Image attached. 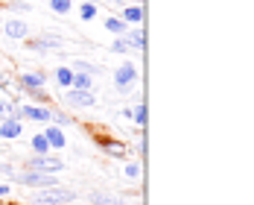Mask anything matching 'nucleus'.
<instances>
[{"instance_id":"obj_1","label":"nucleus","mask_w":254,"mask_h":205,"mask_svg":"<svg viewBox=\"0 0 254 205\" xmlns=\"http://www.w3.org/2000/svg\"><path fill=\"white\" fill-rule=\"evenodd\" d=\"M76 200V191L67 188H41V194L32 200V205H64Z\"/></svg>"},{"instance_id":"obj_2","label":"nucleus","mask_w":254,"mask_h":205,"mask_svg":"<svg viewBox=\"0 0 254 205\" xmlns=\"http://www.w3.org/2000/svg\"><path fill=\"white\" fill-rule=\"evenodd\" d=\"M12 179L24 188H56V173H38V170H24L12 173Z\"/></svg>"},{"instance_id":"obj_3","label":"nucleus","mask_w":254,"mask_h":205,"mask_svg":"<svg viewBox=\"0 0 254 205\" xmlns=\"http://www.w3.org/2000/svg\"><path fill=\"white\" fill-rule=\"evenodd\" d=\"M26 170H38V173H59L64 170V161L56 158V155H47V153H38L32 158H26Z\"/></svg>"},{"instance_id":"obj_4","label":"nucleus","mask_w":254,"mask_h":205,"mask_svg":"<svg viewBox=\"0 0 254 205\" xmlns=\"http://www.w3.org/2000/svg\"><path fill=\"white\" fill-rule=\"evenodd\" d=\"M134 79H137V68H134L131 62H123V65L114 71V85H117L120 94H128V88H131Z\"/></svg>"},{"instance_id":"obj_5","label":"nucleus","mask_w":254,"mask_h":205,"mask_svg":"<svg viewBox=\"0 0 254 205\" xmlns=\"http://www.w3.org/2000/svg\"><path fill=\"white\" fill-rule=\"evenodd\" d=\"M64 102H67L70 108H91V105H97V97H94V91L70 88V91L64 94Z\"/></svg>"},{"instance_id":"obj_6","label":"nucleus","mask_w":254,"mask_h":205,"mask_svg":"<svg viewBox=\"0 0 254 205\" xmlns=\"http://www.w3.org/2000/svg\"><path fill=\"white\" fill-rule=\"evenodd\" d=\"M24 44L29 50L47 53V50H59L62 47V38L59 35H41V38H24Z\"/></svg>"},{"instance_id":"obj_7","label":"nucleus","mask_w":254,"mask_h":205,"mask_svg":"<svg viewBox=\"0 0 254 205\" xmlns=\"http://www.w3.org/2000/svg\"><path fill=\"white\" fill-rule=\"evenodd\" d=\"M97 144H100L102 150L111 155V158H126V155H128V147L123 144V141H114V138H100V135H97Z\"/></svg>"},{"instance_id":"obj_8","label":"nucleus","mask_w":254,"mask_h":205,"mask_svg":"<svg viewBox=\"0 0 254 205\" xmlns=\"http://www.w3.org/2000/svg\"><path fill=\"white\" fill-rule=\"evenodd\" d=\"M44 74H21V77H18V88H21V91H32V88H41V85H44Z\"/></svg>"},{"instance_id":"obj_9","label":"nucleus","mask_w":254,"mask_h":205,"mask_svg":"<svg viewBox=\"0 0 254 205\" xmlns=\"http://www.w3.org/2000/svg\"><path fill=\"white\" fill-rule=\"evenodd\" d=\"M44 138H47V144H50V150H62L67 141H64V132L62 126H47L44 129Z\"/></svg>"},{"instance_id":"obj_10","label":"nucleus","mask_w":254,"mask_h":205,"mask_svg":"<svg viewBox=\"0 0 254 205\" xmlns=\"http://www.w3.org/2000/svg\"><path fill=\"white\" fill-rule=\"evenodd\" d=\"M3 32H6L9 38H26V35H29V26H26L24 21H6V24H3Z\"/></svg>"},{"instance_id":"obj_11","label":"nucleus","mask_w":254,"mask_h":205,"mask_svg":"<svg viewBox=\"0 0 254 205\" xmlns=\"http://www.w3.org/2000/svg\"><path fill=\"white\" fill-rule=\"evenodd\" d=\"M21 135V120H12V117H6L3 123H0V138H6V141H15Z\"/></svg>"},{"instance_id":"obj_12","label":"nucleus","mask_w":254,"mask_h":205,"mask_svg":"<svg viewBox=\"0 0 254 205\" xmlns=\"http://www.w3.org/2000/svg\"><path fill=\"white\" fill-rule=\"evenodd\" d=\"M24 111V117H29V120H50V108H41V105H26V108H21Z\"/></svg>"},{"instance_id":"obj_13","label":"nucleus","mask_w":254,"mask_h":205,"mask_svg":"<svg viewBox=\"0 0 254 205\" xmlns=\"http://www.w3.org/2000/svg\"><path fill=\"white\" fill-rule=\"evenodd\" d=\"M123 38L128 41V47H134V50H143V47H146V35H143L140 29H134V32H126Z\"/></svg>"},{"instance_id":"obj_14","label":"nucleus","mask_w":254,"mask_h":205,"mask_svg":"<svg viewBox=\"0 0 254 205\" xmlns=\"http://www.w3.org/2000/svg\"><path fill=\"white\" fill-rule=\"evenodd\" d=\"M73 88H82V91H94V79L88 77V74H79L73 71V82H70Z\"/></svg>"},{"instance_id":"obj_15","label":"nucleus","mask_w":254,"mask_h":205,"mask_svg":"<svg viewBox=\"0 0 254 205\" xmlns=\"http://www.w3.org/2000/svg\"><path fill=\"white\" fill-rule=\"evenodd\" d=\"M123 21H126V24H140V21H143V9H140V6H126V9H123Z\"/></svg>"},{"instance_id":"obj_16","label":"nucleus","mask_w":254,"mask_h":205,"mask_svg":"<svg viewBox=\"0 0 254 205\" xmlns=\"http://www.w3.org/2000/svg\"><path fill=\"white\" fill-rule=\"evenodd\" d=\"M88 200H91V205H128L123 200H117V197H105V194H91Z\"/></svg>"},{"instance_id":"obj_17","label":"nucleus","mask_w":254,"mask_h":205,"mask_svg":"<svg viewBox=\"0 0 254 205\" xmlns=\"http://www.w3.org/2000/svg\"><path fill=\"white\" fill-rule=\"evenodd\" d=\"M105 29L114 32V35H126V21H123V18H108V21H105Z\"/></svg>"},{"instance_id":"obj_18","label":"nucleus","mask_w":254,"mask_h":205,"mask_svg":"<svg viewBox=\"0 0 254 205\" xmlns=\"http://www.w3.org/2000/svg\"><path fill=\"white\" fill-rule=\"evenodd\" d=\"M56 79H59V85H70L73 82V71L70 68H56Z\"/></svg>"},{"instance_id":"obj_19","label":"nucleus","mask_w":254,"mask_h":205,"mask_svg":"<svg viewBox=\"0 0 254 205\" xmlns=\"http://www.w3.org/2000/svg\"><path fill=\"white\" fill-rule=\"evenodd\" d=\"M73 71H79V74H88V77H94V74H100L102 68L91 65V62H76V68H73Z\"/></svg>"},{"instance_id":"obj_20","label":"nucleus","mask_w":254,"mask_h":205,"mask_svg":"<svg viewBox=\"0 0 254 205\" xmlns=\"http://www.w3.org/2000/svg\"><path fill=\"white\" fill-rule=\"evenodd\" d=\"M32 150H35V153H50L47 138H44V135H35V138H32Z\"/></svg>"},{"instance_id":"obj_21","label":"nucleus","mask_w":254,"mask_h":205,"mask_svg":"<svg viewBox=\"0 0 254 205\" xmlns=\"http://www.w3.org/2000/svg\"><path fill=\"white\" fill-rule=\"evenodd\" d=\"M79 15H82V21H94V15H97V6H94V3H82Z\"/></svg>"},{"instance_id":"obj_22","label":"nucleus","mask_w":254,"mask_h":205,"mask_svg":"<svg viewBox=\"0 0 254 205\" xmlns=\"http://www.w3.org/2000/svg\"><path fill=\"white\" fill-rule=\"evenodd\" d=\"M131 117L137 120V126H143V123H146V105H143V102L134 105V108H131Z\"/></svg>"},{"instance_id":"obj_23","label":"nucleus","mask_w":254,"mask_h":205,"mask_svg":"<svg viewBox=\"0 0 254 205\" xmlns=\"http://www.w3.org/2000/svg\"><path fill=\"white\" fill-rule=\"evenodd\" d=\"M50 6L56 9V12H62V15H64V12H70L73 0H50Z\"/></svg>"},{"instance_id":"obj_24","label":"nucleus","mask_w":254,"mask_h":205,"mask_svg":"<svg viewBox=\"0 0 254 205\" xmlns=\"http://www.w3.org/2000/svg\"><path fill=\"white\" fill-rule=\"evenodd\" d=\"M50 120H56V126H67V123H73L64 111H50Z\"/></svg>"},{"instance_id":"obj_25","label":"nucleus","mask_w":254,"mask_h":205,"mask_svg":"<svg viewBox=\"0 0 254 205\" xmlns=\"http://www.w3.org/2000/svg\"><path fill=\"white\" fill-rule=\"evenodd\" d=\"M32 100H38V102H50V94L44 91V88H32V91H26Z\"/></svg>"},{"instance_id":"obj_26","label":"nucleus","mask_w":254,"mask_h":205,"mask_svg":"<svg viewBox=\"0 0 254 205\" xmlns=\"http://www.w3.org/2000/svg\"><path fill=\"white\" fill-rule=\"evenodd\" d=\"M111 50H114V53H128L131 47H128V41H126V38H117V41L111 44Z\"/></svg>"},{"instance_id":"obj_27","label":"nucleus","mask_w":254,"mask_h":205,"mask_svg":"<svg viewBox=\"0 0 254 205\" xmlns=\"http://www.w3.org/2000/svg\"><path fill=\"white\" fill-rule=\"evenodd\" d=\"M126 176H128V179H137V176H140V164H137V161L126 164Z\"/></svg>"},{"instance_id":"obj_28","label":"nucleus","mask_w":254,"mask_h":205,"mask_svg":"<svg viewBox=\"0 0 254 205\" xmlns=\"http://www.w3.org/2000/svg\"><path fill=\"white\" fill-rule=\"evenodd\" d=\"M9 111H12V102L0 100V120H6V117H9Z\"/></svg>"},{"instance_id":"obj_29","label":"nucleus","mask_w":254,"mask_h":205,"mask_svg":"<svg viewBox=\"0 0 254 205\" xmlns=\"http://www.w3.org/2000/svg\"><path fill=\"white\" fill-rule=\"evenodd\" d=\"M12 173H15L12 164H0V176H12Z\"/></svg>"},{"instance_id":"obj_30","label":"nucleus","mask_w":254,"mask_h":205,"mask_svg":"<svg viewBox=\"0 0 254 205\" xmlns=\"http://www.w3.org/2000/svg\"><path fill=\"white\" fill-rule=\"evenodd\" d=\"M9 6H12V9H18V12H26V9H29L26 3H9Z\"/></svg>"},{"instance_id":"obj_31","label":"nucleus","mask_w":254,"mask_h":205,"mask_svg":"<svg viewBox=\"0 0 254 205\" xmlns=\"http://www.w3.org/2000/svg\"><path fill=\"white\" fill-rule=\"evenodd\" d=\"M3 197H9V185H0V200Z\"/></svg>"},{"instance_id":"obj_32","label":"nucleus","mask_w":254,"mask_h":205,"mask_svg":"<svg viewBox=\"0 0 254 205\" xmlns=\"http://www.w3.org/2000/svg\"><path fill=\"white\" fill-rule=\"evenodd\" d=\"M6 85H9V82H6V79L0 77V91H3V88H6Z\"/></svg>"},{"instance_id":"obj_33","label":"nucleus","mask_w":254,"mask_h":205,"mask_svg":"<svg viewBox=\"0 0 254 205\" xmlns=\"http://www.w3.org/2000/svg\"><path fill=\"white\" fill-rule=\"evenodd\" d=\"M114 3H126V0H114Z\"/></svg>"},{"instance_id":"obj_34","label":"nucleus","mask_w":254,"mask_h":205,"mask_svg":"<svg viewBox=\"0 0 254 205\" xmlns=\"http://www.w3.org/2000/svg\"><path fill=\"white\" fill-rule=\"evenodd\" d=\"M85 3H97V0H85Z\"/></svg>"}]
</instances>
